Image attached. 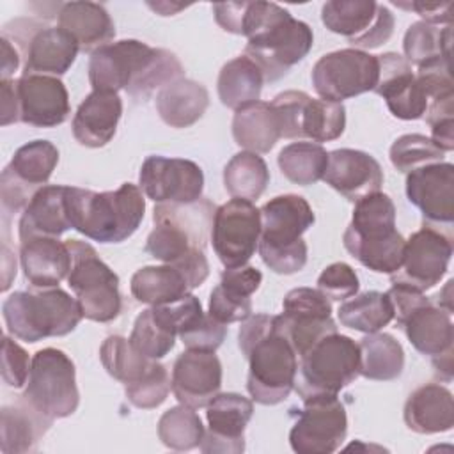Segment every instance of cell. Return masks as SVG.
<instances>
[{"instance_id": "cell-1", "label": "cell", "mask_w": 454, "mask_h": 454, "mask_svg": "<svg viewBox=\"0 0 454 454\" xmlns=\"http://www.w3.org/2000/svg\"><path fill=\"white\" fill-rule=\"evenodd\" d=\"M215 206L200 197L193 202L156 204L153 220L154 229L147 236L145 252L174 268L188 280L190 289L204 284L209 275L206 245L211 236Z\"/></svg>"}, {"instance_id": "cell-2", "label": "cell", "mask_w": 454, "mask_h": 454, "mask_svg": "<svg viewBox=\"0 0 454 454\" xmlns=\"http://www.w3.org/2000/svg\"><path fill=\"white\" fill-rule=\"evenodd\" d=\"M239 35L248 39L245 55L275 82L303 60L314 44L312 28L273 2H243Z\"/></svg>"}, {"instance_id": "cell-3", "label": "cell", "mask_w": 454, "mask_h": 454, "mask_svg": "<svg viewBox=\"0 0 454 454\" xmlns=\"http://www.w3.org/2000/svg\"><path fill=\"white\" fill-rule=\"evenodd\" d=\"M238 346L248 360L247 390L252 401L273 406L294 388L298 355L277 325V316L255 314L243 321Z\"/></svg>"}, {"instance_id": "cell-4", "label": "cell", "mask_w": 454, "mask_h": 454, "mask_svg": "<svg viewBox=\"0 0 454 454\" xmlns=\"http://www.w3.org/2000/svg\"><path fill=\"white\" fill-rule=\"evenodd\" d=\"M66 207L71 229L99 243H121L142 223L145 199L133 183H122L114 192L67 186Z\"/></svg>"}, {"instance_id": "cell-5", "label": "cell", "mask_w": 454, "mask_h": 454, "mask_svg": "<svg viewBox=\"0 0 454 454\" xmlns=\"http://www.w3.org/2000/svg\"><path fill=\"white\" fill-rule=\"evenodd\" d=\"M344 248L367 270L394 275L404 257L406 239L395 229V206L376 192L355 202L353 216L342 234Z\"/></svg>"}, {"instance_id": "cell-6", "label": "cell", "mask_w": 454, "mask_h": 454, "mask_svg": "<svg viewBox=\"0 0 454 454\" xmlns=\"http://www.w3.org/2000/svg\"><path fill=\"white\" fill-rule=\"evenodd\" d=\"M259 255L278 275H293L307 264L303 232L316 222L310 204L296 193L270 199L261 209Z\"/></svg>"}, {"instance_id": "cell-7", "label": "cell", "mask_w": 454, "mask_h": 454, "mask_svg": "<svg viewBox=\"0 0 454 454\" xmlns=\"http://www.w3.org/2000/svg\"><path fill=\"white\" fill-rule=\"evenodd\" d=\"M7 332L25 342L71 333L83 317L76 298L57 287L16 291L2 303Z\"/></svg>"}, {"instance_id": "cell-8", "label": "cell", "mask_w": 454, "mask_h": 454, "mask_svg": "<svg viewBox=\"0 0 454 454\" xmlns=\"http://www.w3.org/2000/svg\"><path fill=\"white\" fill-rule=\"evenodd\" d=\"M360 376V348L340 333H330L300 356L294 390L301 399L337 395Z\"/></svg>"}, {"instance_id": "cell-9", "label": "cell", "mask_w": 454, "mask_h": 454, "mask_svg": "<svg viewBox=\"0 0 454 454\" xmlns=\"http://www.w3.org/2000/svg\"><path fill=\"white\" fill-rule=\"evenodd\" d=\"M160 50L137 39H122L98 48L89 59L92 90L119 92L126 89L133 99H144Z\"/></svg>"}, {"instance_id": "cell-10", "label": "cell", "mask_w": 454, "mask_h": 454, "mask_svg": "<svg viewBox=\"0 0 454 454\" xmlns=\"http://www.w3.org/2000/svg\"><path fill=\"white\" fill-rule=\"evenodd\" d=\"M66 243L73 257L67 286L74 293L83 317L98 323L114 321L122 309L119 277L99 259L92 245L80 239Z\"/></svg>"}, {"instance_id": "cell-11", "label": "cell", "mask_w": 454, "mask_h": 454, "mask_svg": "<svg viewBox=\"0 0 454 454\" xmlns=\"http://www.w3.org/2000/svg\"><path fill=\"white\" fill-rule=\"evenodd\" d=\"M21 397L50 419L73 415L80 404L73 360L57 348H43L32 356Z\"/></svg>"}, {"instance_id": "cell-12", "label": "cell", "mask_w": 454, "mask_h": 454, "mask_svg": "<svg viewBox=\"0 0 454 454\" xmlns=\"http://www.w3.org/2000/svg\"><path fill=\"white\" fill-rule=\"evenodd\" d=\"M380 74L378 55L356 48H344L323 55L312 67V85L321 99H344L374 90Z\"/></svg>"}, {"instance_id": "cell-13", "label": "cell", "mask_w": 454, "mask_h": 454, "mask_svg": "<svg viewBox=\"0 0 454 454\" xmlns=\"http://www.w3.org/2000/svg\"><path fill=\"white\" fill-rule=\"evenodd\" d=\"M348 434L346 408L337 395H312L303 399L291 431L289 443L298 454H332Z\"/></svg>"}, {"instance_id": "cell-14", "label": "cell", "mask_w": 454, "mask_h": 454, "mask_svg": "<svg viewBox=\"0 0 454 454\" xmlns=\"http://www.w3.org/2000/svg\"><path fill=\"white\" fill-rule=\"evenodd\" d=\"M323 25L344 35L356 50H374L394 32V14L374 0H332L321 9Z\"/></svg>"}, {"instance_id": "cell-15", "label": "cell", "mask_w": 454, "mask_h": 454, "mask_svg": "<svg viewBox=\"0 0 454 454\" xmlns=\"http://www.w3.org/2000/svg\"><path fill=\"white\" fill-rule=\"evenodd\" d=\"M12 25V41L25 59L23 74L60 76L74 64L80 46L64 28L34 20H16Z\"/></svg>"}, {"instance_id": "cell-16", "label": "cell", "mask_w": 454, "mask_h": 454, "mask_svg": "<svg viewBox=\"0 0 454 454\" xmlns=\"http://www.w3.org/2000/svg\"><path fill=\"white\" fill-rule=\"evenodd\" d=\"M261 238V213L254 202L231 199L215 209L211 243L223 268L243 266L255 254Z\"/></svg>"}, {"instance_id": "cell-17", "label": "cell", "mask_w": 454, "mask_h": 454, "mask_svg": "<svg viewBox=\"0 0 454 454\" xmlns=\"http://www.w3.org/2000/svg\"><path fill=\"white\" fill-rule=\"evenodd\" d=\"M450 257V232L424 225L406 239L403 264L394 275H390L392 284L410 286L424 293L445 277Z\"/></svg>"}, {"instance_id": "cell-18", "label": "cell", "mask_w": 454, "mask_h": 454, "mask_svg": "<svg viewBox=\"0 0 454 454\" xmlns=\"http://www.w3.org/2000/svg\"><path fill=\"white\" fill-rule=\"evenodd\" d=\"M138 183L144 195L156 204H186L202 197L204 172L192 160L153 154L144 160Z\"/></svg>"}, {"instance_id": "cell-19", "label": "cell", "mask_w": 454, "mask_h": 454, "mask_svg": "<svg viewBox=\"0 0 454 454\" xmlns=\"http://www.w3.org/2000/svg\"><path fill=\"white\" fill-rule=\"evenodd\" d=\"M406 197L422 213L424 225L450 231L454 220V165L438 161L408 172Z\"/></svg>"}, {"instance_id": "cell-20", "label": "cell", "mask_w": 454, "mask_h": 454, "mask_svg": "<svg viewBox=\"0 0 454 454\" xmlns=\"http://www.w3.org/2000/svg\"><path fill=\"white\" fill-rule=\"evenodd\" d=\"M254 415V403L236 392L216 394L206 406L207 431L199 449L206 454H241L245 450V427Z\"/></svg>"}, {"instance_id": "cell-21", "label": "cell", "mask_w": 454, "mask_h": 454, "mask_svg": "<svg viewBox=\"0 0 454 454\" xmlns=\"http://www.w3.org/2000/svg\"><path fill=\"white\" fill-rule=\"evenodd\" d=\"M20 105V122L35 128H55L69 114V94L59 76L21 74L14 80Z\"/></svg>"}, {"instance_id": "cell-22", "label": "cell", "mask_w": 454, "mask_h": 454, "mask_svg": "<svg viewBox=\"0 0 454 454\" xmlns=\"http://www.w3.org/2000/svg\"><path fill=\"white\" fill-rule=\"evenodd\" d=\"M170 387L179 404L206 408L222 387V364L215 351L186 349L172 367Z\"/></svg>"}, {"instance_id": "cell-23", "label": "cell", "mask_w": 454, "mask_h": 454, "mask_svg": "<svg viewBox=\"0 0 454 454\" xmlns=\"http://www.w3.org/2000/svg\"><path fill=\"white\" fill-rule=\"evenodd\" d=\"M380 74L374 92L387 101L390 114L403 121L424 117L427 110V96L419 85L411 64L394 51L378 55Z\"/></svg>"}, {"instance_id": "cell-24", "label": "cell", "mask_w": 454, "mask_h": 454, "mask_svg": "<svg viewBox=\"0 0 454 454\" xmlns=\"http://www.w3.org/2000/svg\"><path fill=\"white\" fill-rule=\"evenodd\" d=\"M323 181L344 199L356 202L380 192L383 184V170L369 153L344 147L328 153V167Z\"/></svg>"}, {"instance_id": "cell-25", "label": "cell", "mask_w": 454, "mask_h": 454, "mask_svg": "<svg viewBox=\"0 0 454 454\" xmlns=\"http://www.w3.org/2000/svg\"><path fill=\"white\" fill-rule=\"evenodd\" d=\"M122 115V101L117 92L92 90L76 108L73 117V137L80 145L98 149L106 145Z\"/></svg>"}, {"instance_id": "cell-26", "label": "cell", "mask_w": 454, "mask_h": 454, "mask_svg": "<svg viewBox=\"0 0 454 454\" xmlns=\"http://www.w3.org/2000/svg\"><path fill=\"white\" fill-rule=\"evenodd\" d=\"M20 262L32 287H57L67 278L73 257L66 241L37 236L20 241Z\"/></svg>"}, {"instance_id": "cell-27", "label": "cell", "mask_w": 454, "mask_h": 454, "mask_svg": "<svg viewBox=\"0 0 454 454\" xmlns=\"http://www.w3.org/2000/svg\"><path fill=\"white\" fill-rule=\"evenodd\" d=\"M403 419L406 427L419 434L450 431L454 426V397L447 387L426 383L408 395Z\"/></svg>"}, {"instance_id": "cell-28", "label": "cell", "mask_w": 454, "mask_h": 454, "mask_svg": "<svg viewBox=\"0 0 454 454\" xmlns=\"http://www.w3.org/2000/svg\"><path fill=\"white\" fill-rule=\"evenodd\" d=\"M66 193L67 186L62 184H44L34 193L18 223L20 241L37 236L59 238L71 229Z\"/></svg>"}, {"instance_id": "cell-29", "label": "cell", "mask_w": 454, "mask_h": 454, "mask_svg": "<svg viewBox=\"0 0 454 454\" xmlns=\"http://www.w3.org/2000/svg\"><path fill=\"white\" fill-rule=\"evenodd\" d=\"M53 424L27 403L21 395L14 404L2 406L0 411V449L4 454H27L37 449L39 440Z\"/></svg>"}, {"instance_id": "cell-30", "label": "cell", "mask_w": 454, "mask_h": 454, "mask_svg": "<svg viewBox=\"0 0 454 454\" xmlns=\"http://www.w3.org/2000/svg\"><path fill=\"white\" fill-rule=\"evenodd\" d=\"M59 27L69 32L82 51H96L115 37L108 11L96 2H66L59 9Z\"/></svg>"}, {"instance_id": "cell-31", "label": "cell", "mask_w": 454, "mask_h": 454, "mask_svg": "<svg viewBox=\"0 0 454 454\" xmlns=\"http://www.w3.org/2000/svg\"><path fill=\"white\" fill-rule=\"evenodd\" d=\"M401 326L411 346L431 360L454 351V325L450 312L433 301L411 312Z\"/></svg>"}, {"instance_id": "cell-32", "label": "cell", "mask_w": 454, "mask_h": 454, "mask_svg": "<svg viewBox=\"0 0 454 454\" xmlns=\"http://www.w3.org/2000/svg\"><path fill=\"white\" fill-rule=\"evenodd\" d=\"M209 105L207 89L188 78H179L165 85L156 94V110L170 128H188L195 124Z\"/></svg>"}, {"instance_id": "cell-33", "label": "cell", "mask_w": 454, "mask_h": 454, "mask_svg": "<svg viewBox=\"0 0 454 454\" xmlns=\"http://www.w3.org/2000/svg\"><path fill=\"white\" fill-rule=\"evenodd\" d=\"M232 137L239 147L250 153H270L282 138L280 124L271 103L257 101L234 114Z\"/></svg>"}, {"instance_id": "cell-34", "label": "cell", "mask_w": 454, "mask_h": 454, "mask_svg": "<svg viewBox=\"0 0 454 454\" xmlns=\"http://www.w3.org/2000/svg\"><path fill=\"white\" fill-rule=\"evenodd\" d=\"M264 74L259 66L247 55L234 57L220 69L216 89L222 105L238 112L257 103L262 92Z\"/></svg>"}, {"instance_id": "cell-35", "label": "cell", "mask_w": 454, "mask_h": 454, "mask_svg": "<svg viewBox=\"0 0 454 454\" xmlns=\"http://www.w3.org/2000/svg\"><path fill=\"white\" fill-rule=\"evenodd\" d=\"M129 289L137 301L151 307L176 301L192 291L186 277L170 264L137 270L131 277Z\"/></svg>"}, {"instance_id": "cell-36", "label": "cell", "mask_w": 454, "mask_h": 454, "mask_svg": "<svg viewBox=\"0 0 454 454\" xmlns=\"http://www.w3.org/2000/svg\"><path fill=\"white\" fill-rule=\"evenodd\" d=\"M360 348V374L374 381H390L404 369V349L390 333H365Z\"/></svg>"}, {"instance_id": "cell-37", "label": "cell", "mask_w": 454, "mask_h": 454, "mask_svg": "<svg viewBox=\"0 0 454 454\" xmlns=\"http://www.w3.org/2000/svg\"><path fill=\"white\" fill-rule=\"evenodd\" d=\"M59 163V149L50 140H32L21 145L5 170L32 192L43 188Z\"/></svg>"}, {"instance_id": "cell-38", "label": "cell", "mask_w": 454, "mask_h": 454, "mask_svg": "<svg viewBox=\"0 0 454 454\" xmlns=\"http://www.w3.org/2000/svg\"><path fill=\"white\" fill-rule=\"evenodd\" d=\"M268 183V165L257 153L241 151L223 167V186L232 199L254 202L264 193Z\"/></svg>"}, {"instance_id": "cell-39", "label": "cell", "mask_w": 454, "mask_h": 454, "mask_svg": "<svg viewBox=\"0 0 454 454\" xmlns=\"http://www.w3.org/2000/svg\"><path fill=\"white\" fill-rule=\"evenodd\" d=\"M337 316L342 326L362 333H374L394 319V309L387 293L365 291L342 301Z\"/></svg>"}, {"instance_id": "cell-40", "label": "cell", "mask_w": 454, "mask_h": 454, "mask_svg": "<svg viewBox=\"0 0 454 454\" xmlns=\"http://www.w3.org/2000/svg\"><path fill=\"white\" fill-rule=\"evenodd\" d=\"M277 163L286 179L309 186L323 179L328 167V153L316 142H293L278 153Z\"/></svg>"}, {"instance_id": "cell-41", "label": "cell", "mask_w": 454, "mask_h": 454, "mask_svg": "<svg viewBox=\"0 0 454 454\" xmlns=\"http://www.w3.org/2000/svg\"><path fill=\"white\" fill-rule=\"evenodd\" d=\"M99 358L106 372L124 385L144 378L156 362L137 351L122 335L106 337L99 348Z\"/></svg>"}, {"instance_id": "cell-42", "label": "cell", "mask_w": 454, "mask_h": 454, "mask_svg": "<svg viewBox=\"0 0 454 454\" xmlns=\"http://www.w3.org/2000/svg\"><path fill=\"white\" fill-rule=\"evenodd\" d=\"M346 108L342 103L314 99L309 96L300 115V138L332 142L344 133Z\"/></svg>"}, {"instance_id": "cell-43", "label": "cell", "mask_w": 454, "mask_h": 454, "mask_svg": "<svg viewBox=\"0 0 454 454\" xmlns=\"http://www.w3.org/2000/svg\"><path fill=\"white\" fill-rule=\"evenodd\" d=\"M450 43L452 25H445L443 28H440L426 21L411 23L403 39L404 59L408 60V64H415L417 67L440 57L449 59Z\"/></svg>"}, {"instance_id": "cell-44", "label": "cell", "mask_w": 454, "mask_h": 454, "mask_svg": "<svg viewBox=\"0 0 454 454\" xmlns=\"http://www.w3.org/2000/svg\"><path fill=\"white\" fill-rule=\"evenodd\" d=\"M204 431L197 411L184 404L172 406L158 420V438L172 450H192L199 447Z\"/></svg>"}, {"instance_id": "cell-45", "label": "cell", "mask_w": 454, "mask_h": 454, "mask_svg": "<svg viewBox=\"0 0 454 454\" xmlns=\"http://www.w3.org/2000/svg\"><path fill=\"white\" fill-rule=\"evenodd\" d=\"M176 337L177 333L154 312L153 307H149L137 316L129 342L142 355L160 360L174 348Z\"/></svg>"}, {"instance_id": "cell-46", "label": "cell", "mask_w": 454, "mask_h": 454, "mask_svg": "<svg viewBox=\"0 0 454 454\" xmlns=\"http://www.w3.org/2000/svg\"><path fill=\"white\" fill-rule=\"evenodd\" d=\"M277 325L291 342L298 358L305 355L317 340L337 332V325L332 316H289L282 312L277 316Z\"/></svg>"}, {"instance_id": "cell-47", "label": "cell", "mask_w": 454, "mask_h": 454, "mask_svg": "<svg viewBox=\"0 0 454 454\" xmlns=\"http://www.w3.org/2000/svg\"><path fill=\"white\" fill-rule=\"evenodd\" d=\"M445 151H442L431 137L420 133H408L399 137L390 145V161L399 172H411L429 163L443 161Z\"/></svg>"}, {"instance_id": "cell-48", "label": "cell", "mask_w": 454, "mask_h": 454, "mask_svg": "<svg viewBox=\"0 0 454 454\" xmlns=\"http://www.w3.org/2000/svg\"><path fill=\"white\" fill-rule=\"evenodd\" d=\"M170 388L172 387L168 371L163 364L156 360L144 378L124 385V394L133 406L142 410H153L167 399Z\"/></svg>"}, {"instance_id": "cell-49", "label": "cell", "mask_w": 454, "mask_h": 454, "mask_svg": "<svg viewBox=\"0 0 454 454\" xmlns=\"http://www.w3.org/2000/svg\"><path fill=\"white\" fill-rule=\"evenodd\" d=\"M360 280L355 270L346 262H333L326 266L317 277V289L335 301H344L358 293Z\"/></svg>"}, {"instance_id": "cell-50", "label": "cell", "mask_w": 454, "mask_h": 454, "mask_svg": "<svg viewBox=\"0 0 454 454\" xmlns=\"http://www.w3.org/2000/svg\"><path fill=\"white\" fill-rule=\"evenodd\" d=\"M227 335V325L216 321L207 312H204L195 323L179 333L181 342L186 349L216 351Z\"/></svg>"}, {"instance_id": "cell-51", "label": "cell", "mask_w": 454, "mask_h": 454, "mask_svg": "<svg viewBox=\"0 0 454 454\" xmlns=\"http://www.w3.org/2000/svg\"><path fill=\"white\" fill-rule=\"evenodd\" d=\"M207 314L223 325L245 321L252 316V300L250 296H236L218 284L211 291Z\"/></svg>"}, {"instance_id": "cell-52", "label": "cell", "mask_w": 454, "mask_h": 454, "mask_svg": "<svg viewBox=\"0 0 454 454\" xmlns=\"http://www.w3.org/2000/svg\"><path fill=\"white\" fill-rule=\"evenodd\" d=\"M309 94L303 90H284L277 94L271 106L280 124L282 138H300V115Z\"/></svg>"}, {"instance_id": "cell-53", "label": "cell", "mask_w": 454, "mask_h": 454, "mask_svg": "<svg viewBox=\"0 0 454 454\" xmlns=\"http://www.w3.org/2000/svg\"><path fill=\"white\" fill-rule=\"evenodd\" d=\"M282 312L291 314V316L330 317L332 316V301L319 289L296 287L286 294V298L282 301Z\"/></svg>"}, {"instance_id": "cell-54", "label": "cell", "mask_w": 454, "mask_h": 454, "mask_svg": "<svg viewBox=\"0 0 454 454\" xmlns=\"http://www.w3.org/2000/svg\"><path fill=\"white\" fill-rule=\"evenodd\" d=\"M32 358L28 353L9 335L2 337V380L11 388L27 385Z\"/></svg>"}, {"instance_id": "cell-55", "label": "cell", "mask_w": 454, "mask_h": 454, "mask_svg": "<svg viewBox=\"0 0 454 454\" xmlns=\"http://www.w3.org/2000/svg\"><path fill=\"white\" fill-rule=\"evenodd\" d=\"M261 282L262 273L250 264L225 268L220 277V286L236 296H252L259 289Z\"/></svg>"}, {"instance_id": "cell-56", "label": "cell", "mask_w": 454, "mask_h": 454, "mask_svg": "<svg viewBox=\"0 0 454 454\" xmlns=\"http://www.w3.org/2000/svg\"><path fill=\"white\" fill-rule=\"evenodd\" d=\"M387 296L392 303L394 317L397 319L399 326L406 321V317L411 312H415L417 309H420L431 301L422 291H417V289H413L410 286H403V284H392V287L387 291Z\"/></svg>"}, {"instance_id": "cell-57", "label": "cell", "mask_w": 454, "mask_h": 454, "mask_svg": "<svg viewBox=\"0 0 454 454\" xmlns=\"http://www.w3.org/2000/svg\"><path fill=\"white\" fill-rule=\"evenodd\" d=\"M406 7L429 25H452V2H411Z\"/></svg>"}, {"instance_id": "cell-58", "label": "cell", "mask_w": 454, "mask_h": 454, "mask_svg": "<svg viewBox=\"0 0 454 454\" xmlns=\"http://www.w3.org/2000/svg\"><path fill=\"white\" fill-rule=\"evenodd\" d=\"M0 108H2V126L20 122V105L16 96L14 80H2L0 83Z\"/></svg>"}, {"instance_id": "cell-59", "label": "cell", "mask_w": 454, "mask_h": 454, "mask_svg": "<svg viewBox=\"0 0 454 454\" xmlns=\"http://www.w3.org/2000/svg\"><path fill=\"white\" fill-rule=\"evenodd\" d=\"M431 140L442 149V151H452L454 149V117L442 119L431 124Z\"/></svg>"}, {"instance_id": "cell-60", "label": "cell", "mask_w": 454, "mask_h": 454, "mask_svg": "<svg viewBox=\"0 0 454 454\" xmlns=\"http://www.w3.org/2000/svg\"><path fill=\"white\" fill-rule=\"evenodd\" d=\"M2 44V80H11V76L14 74V71H18L20 67V51L14 48V44L2 35L0 39Z\"/></svg>"}, {"instance_id": "cell-61", "label": "cell", "mask_w": 454, "mask_h": 454, "mask_svg": "<svg viewBox=\"0 0 454 454\" xmlns=\"http://www.w3.org/2000/svg\"><path fill=\"white\" fill-rule=\"evenodd\" d=\"M431 362H433V367H434V371L440 378H443L445 381H449L452 378V351L445 353L442 356H436Z\"/></svg>"}, {"instance_id": "cell-62", "label": "cell", "mask_w": 454, "mask_h": 454, "mask_svg": "<svg viewBox=\"0 0 454 454\" xmlns=\"http://www.w3.org/2000/svg\"><path fill=\"white\" fill-rule=\"evenodd\" d=\"M147 5H149L151 9H154V11H158L161 16H172V14H176L177 11H181V9L186 7L184 4H168V2H156V4L149 2Z\"/></svg>"}]
</instances>
